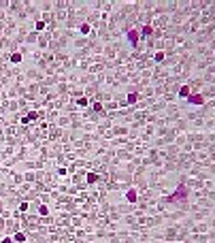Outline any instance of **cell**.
I'll use <instances>...</instances> for the list:
<instances>
[{"mask_svg": "<svg viewBox=\"0 0 215 243\" xmlns=\"http://www.w3.org/2000/svg\"><path fill=\"white\" fill-rule=\"evenodd\" d=\"M188 194H190L188 186H185V183H179V186H177V190H175L173 194L164 196V201L170 203V205H183V203L188 201Z\"/></svg>", "mask_w": 215, "mask_h": 243, "instance_id": "obj_1", "label": "cell"}, {"mask_svg": "<svg viewBox=\"0 0 215 243\" xmlns=\"http://www.w3.org/2000/svg\"><path fill=\"white\" fill-rule=\"evenodd\" d=\"M126 37H128V41H130V45L132 47H139V41H141V37H139V30H128L126 32Z\"/></svg>", "mask_w": 215, "mask_h": 243, "instance_id": "obj_2", "label": "cell"}, {"mask_svg": "<svg viewBox=\"0 0 215 243\" xmlns=\"http://www.w3.org/2000/svg\"><path fill=\"white\" fill-rule=\"evenodd\" d=\"M188 102H190V105H203L204 98H203V94H190V96H188Z\"/></svg>", "mask_w": 215, "mask_h": 243, "instance_id": "obj_3", "label": "cell"}, {"mask_svg": "<svg viewBox=\"0 0 215 243\" xmlns=\"http://www.w3.org/2000/svg\"><path fill=\"white\" fill-rule=\"evenodd\" d=\"M151 34H154V28H151L149 24H145V26H143V30L139 32V37H151Z\"/></svg>", "mask_w": 215, "mask_h": 243, "instance_id": "obj_4", "label": "cell"}, {"mask_svg": "<svg viewBox=\"0 0 215 243\" xmlns=\"http://www.w3.org/2000/svg\"><path fill=\"white\" fill-rule=\"evenodd\" d=\"M126 100H128V105H134V102H136V100H139V92H130V94H128V98H126Z\"/></svg>", "mask_w": 215, "mask_h": 243, "instance_id": "obj_5", "label": "cell"}, {"mask_svg": "<svg viewBox=\"0 0 215 243\" xmlns=\"http://www.w3.org/2000/svg\"><path fill=\"white\" fill-rule=\"evenodd\" d=\"M188 96H190V87H188V85H183V87L179 90V98H188Z\"/></svg>", "mask_w": 215, "mask_h": 243, "instance_id": "obj_6", "label": "cell"}, {"mask_svg": "<svg viewBox=\"0 0 215 243\" xmlns=\"http://www.w3.org/2000/svg\"><path fill=\"white\" fill-rule=\"evenodd\" d=\"M126 198H128V201H130V203H136V198H139V194H136V192H134V190H130V192H128V194H126Z\"/></svg>", "mask_w": 215, "mask_h": 243, "instance_id": "obj_7", "label": "cell"}, {"mask_svg": "<svg viewBox=\"0 0 215 243\" xmlns=\"http://www.w3.org/2000/svg\"><path fill=\"white\" fill-rule=\"evenodd\" d=\"M98 181V175L96 173H87V183H96Z\"/></svg>", "mask_w": 215, "mask_h": 243, "instance_id": "obj_8", "label": "cell"}, {"mask_svg": "<svg viewBox=\"0 0 215 243\" xmlns=\"http://www.w3.org/2000/svg\"><path fill=\"white\" fill-rule=\"evenodd\" d=\"M92 109H94V111H98V113H105V107H102L100 102H94V105H92Z\"/></svg>", "mask_w": 215, "mask_h": 243, "instance_id": "obj_9", "label": "cell"}, {"mask_svg": "<svg viewBox=\"0 0 215 243\" xmlns=\"http://www.w3.org/2000/svg\"><path fill=\"white\" fill-rule=\"evenodd\" d=\"M77 105H79V107H87V98H77Z\"/></svg>", "mask_w": 215, "mask_h": 243, "instance_id": "obj_10", "label": "cell"}, {"mask_svg": "<svg viewBox=\"0 0 215 243\" xmlns=\"http://www.w3.org/2000/svg\"><path fill=\"white\" fill-rule=\"evenodd\" d=\"M38 213H41V216H47V213H49L47 205H41V207H38Z\"/></svg>", "mask_w": 215, "mask_h": 243, "instance_id": "obj_11", "label": "cell"}, {"mask_svg": "<svg viewBox=\"0 0 215 243\" xmlns=\"http://www.w3.org/2000/svg\"><path fill=\"white\" fill-rule=\"evenodd\" d=\"M15 241L24 243V241H26V235H24V232H17V235H15Z\"/></svg>", "mask_w": 215, "mask_h": 243, "instance_id": "obj_12", "label": "cell"}, {"mask_svg": "<svg viewBox=\"0 0 215 243\" xmlns=\"http://www.w3.org/2000/svg\"><path fill=\"white\" fill-rule=\"evenodd\" d=\"M36 117H38V113H36V111H32V113H30V115H28L26 120H28V124H30V121H34Z\"/></svg>", "mask_w": 215, "mask_h": 243, "instance_id": "obj_13", "label": "cell"}, {"mask_svg": "<svg viewBox=\"0 0 215 243\" xmlns=\"http://www.w3.org/2000/svg\"><path fill=\"white\" fill-rule=\"evenodd\" d=\"M154 60L155 62H162V60H164V53H162V51H158V53L154 56Z\"/></svg>", "mask_w": 215, "mask_h": 243, "instance_id": "obj_14", "label": "cell"}, {"mask_svg": "<svg viewBox=\"0 0 215 243\" xmlns=\"http://www.w3.org/2000/svg\"><path fill=\"white\" fill-rule=\"evenodd\" d=\"M11 62H22V53H13V56H11Z\"/></svg>", "mask_w": 215, "mask_h": 243, "instance_id": "obj_15", "label": "cell"}, {"mask_svg": "<svg viewBox=\"0 0 215 243\" xmlns=\"http://www.w3.org/2000/svg\"><path fill=\"white\" fill-rule=\"evenodd\" d=\"M81 32H83V34H87V32H90V26L83 24V26H81Z\"/></svg>", "mask_w": 215, "mask_h": 243, "instance_id": "obj_16", "label": "cell"}, {"mask_svg": "<svg viewBox=\"0 0 215 243\" xmlns=\"http://www.w3.org/2000/svg\"><path fill=\"white\" fill-rule=\"evenodd\" d=\"M45 28V22H36V30H43Z\"/></svg>", "mask_w": 215, "mask_h": 243, "instance_id": "obj_17", "label": "cell"}, {"mask_svg": "<svg viewBox=\"0 0 215 243\" xmlns=\"http://www.w3.org/2000/svg\"><path fill=\"white\" fill-rule=\"evenodd\" d=\"M2 243H13V239L11 237H7V239H2Z\"/></svg>", "mask_w": 215, "mask_h": 243, "instance_id": "obj_18", "label": "cell"}, {"mask_svg": "<svg viewBox=\"0 0 215 243\" xmlns=\"http://www.w3.org/2000/svg\"><path fill=\"white\" fill-rule=\"evenodd\" d=\"M2 209H4V205H2V201H0V211H2Z\"/></svg>", "mask_w": 215, "mask_h": 243, "instance_id": "obj_19", "label": "cell"}]
</instances>
